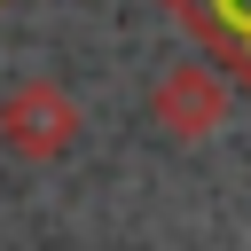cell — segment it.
I'll return each instance as SVG.
<instances>
[{
  "instance_id": "obj_4",
  "label": "cell",
  "mask_w": 251,
  "mask_h": 251,
  "mask_svg": "<svg viewBox=\"0 0 251 251\" xmlns=\"http://www.w3.org/2000/svg\"><path fill=\"white\" fill-rule=\"evenodd\" d=\"M0 8H8V0H0Z\"/></svg>"
},
{
  "instance_id": "obj_3",
  "label": "cell",
  "mask_w": 251,
  "mask_h": 251,
  "mask_svg": "<svg viewBox=\"0 0 251 251\" xmlns=\"http://www.w3.org/2000/svg\"><path fill=\"white\" fill-rule=\"evenodd\" d=\"M173 24L204 47V63L251 94V0H165Z\"/></svg>"
},
{
  "instance_id": "obj_1",
  "label": "cell",
  "mask_w": 251,
  "mask_h": 251,
  "mask_svg": "<svg viewBox=\"0 0 251 251\" xmlns=\"http://www.w3.org/2000/svg\"><path fill=\"white\" fill-rule=\"evenodd\" d=\"M0 141H8V157H24V165H55V157H71V141H78V102H71L55 78H24V86L0 94Z\"/></svg>"
},
{
  "instance_id": "obj_2",
  "label": "cell",
  "mask_w": 251,
  "mask_h": 251,
  "mask_svg": "<svg viewBox=\"0 0 251 251\" xmlns=\"http://www.w3.org/2000/svg\"><path fill=\"white\" fill-rule=\"evenodd\" d=\"M149 118H157V133H173V141H204V133H220V118H227V78H220L212 63L157 71Z\"/></svg>"
}]
</instances>
